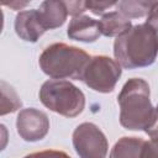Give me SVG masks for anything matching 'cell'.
<instances>
[{"label":"cell","mask_w":158,"mask_h":158,"mask_svg":"<svg viewBox=\"0 0 158 158\" xmlns=\"http://www.w3.org/2000/svg\"><path fill=\"white\" fill-rule=\"evenodd\" d=\"M114 54L126 69L151 65L158 54V30L148 22L132 26L116 37Z\"/></svg>","instance_id":"1"},{"label":"cell","mask_w":158,"mask_h":158,"mask_svg":"<svg viewBox=\"0 0 158 158\" xmlns=\"http://www.w3.org/2000/svg\"><path fill=\"white\" fill-rule=\"evenodd\" d=\"M149 95L146 80L132 78L125 83L117 96L121 126L132 131H146L152 125L156 107L152 106Z\"/></svg>","instance_id":"2"},{"label":"cell","mask_w":158,"mask_h":158,"mask_svg":"<svg viewBox=\"0 0 158 158\" xmlns=\"http://www.w3.org/2000/svg\"><path fill=\"white\" fill-rule=\"evenodd\" d=\"M89 59V54L81 48L67 43H53L44 48L38 63L43 73L53 79L81 80Z\"/></svg>","instance_id":"3"},{"label":"cell","mask_w":158,"mask_h":158,"mask_svg":"<svg viewBox=\"0 0 158 158\" xmlns=\"http://www.w3.org/2000/svg\"><path fill=\"white\" fill-rule=\"evenodd\" d=\"M41 102L53 112L65 117H75L84 110L85 96L72 83L62 79L47 80L40 89Z\"/></svg>","instance_id":"4"},{"label":"cell","mask_w":158,"mask_h":158,"mask_svg":"<svg viewBox=\"0 0 158 158\" xmlns=\"http://www.w3.org/2000/svg\"><path fill=\"white\" fill-rule=\"evenodd\" d=\"M121 65L106 56L90 57L83 74V81L99 93H111L121 77Z\"/></svg>","instance_id":"5"},{"label":"cell","mask_w":158,"mask_h":158,"mask_svg":"<svg viewBox=\"0 0 158 158\" xmlns=\"http://www.w3.org/2000/svg\"><path fill=\"white\" fill-rule=\"evenodd\" d=\"M73 146L83 158H102L107 153V139L101 130L90 122L80 123L73 132Z\"/></svg>","instance_id":"6"},{"label":"cell","mask_w":158,"mask_h":158,"mask_svg":"<svg viewBox=\"0 0 158 158\" xmlns=\"http://www.w3.org/2000/svg\"><path fill=\"white\" fill-rule=\"evenodd\" d=\"M16 128L23 141L36 142L44 138L48 133L49 121L47 115L37 109H23L17 115Z\"/></svg>","instance_id":"7"},{"label":"cell","mask_w":158,"mask_h":158,"mask_svg":"<svg viewBox=\"0 0 158 158\" xmlns=\"http://www.w3.org/2000/svg\"><path fill=\"white\" fill-rule=\"evenodd\" d=\"M15 31L26 42H36L46 31L41 22L38 10H26L17 14L15 19Z\"/></svg>","instance_id":"8"},{"label":"cell","mask_w":158,"mask_h":158,"mask_svg":"<svg viewBox=\"0 0 158 158\" xmlns=\"http://www.w3.org/2000/svg\"><path fill=\"white\" fill-rule=\"evenodd\" d=\"M68 37L80 42H94L100 36L99 21L85 15L74 16L68 26Z\"/></svg>","instance_id":"9"},{"label":"cell","mask_w":158,"mask_h":158,"mask_svg":"<svg viewBox=\"0 0 158 158\" xmlns=\"http://www.w3.org/2000/svg\"><path fill=\"white\" fill-rule=\"evenodd\" d=\"M42 25L47 30L60 27L68 16V10L62 0H44L38 9Z\"/></svg>","instance_id":"10"},{"label":"cell","mask_w":158,"mask_h":158,"mask_svg":"<svg viewBox=\"0 0 158 158\" xmlns=\"http://www.w3.org/2000/svg\"><path fill=\"white\" fill-rule=\"evenodd\" d=\"M99 27L101 35L106 37H117L130 30L132 25L130 19L123 14H121L120 11H112L102 15V17L99 20Z\"/></svg>","instance_id":"11"},{"label":"cell","mask_w":158,"mask_h":158,"mask_svg":"<svg viewBox=\"0 0 158 158\" xmlns=\"http://www.w3.org/2000/svg\"><path fill=\"white\" fill-rule=\"evenodd\" d=\"M158 5V0H120L118 11L128 19H139L148 16Z\"/></svg>","instance_id":"12"},{"label":"cell","mask_w":158,"mask_h":158,"mask_svg":"<svg viewBox=\"0 0 158 158\" xmlns=\"http://www.w3.org/2000/svg\"><path fill=\"white\" fill-rule=\"evenodd\" d=\"M144 142V139L138 137H122L115 143L110 153V157H141Z\"/></svg>","instance_id":"13"},{"label":"cell","mask_w":158,"mask_h":158,"mask_svg":"<svg viewBox=\"0 0 158 158\" xmlns=\"http://www.w3.org/2000/svg\"><path fill=\"white\" fill-rule=\"evenodd\" d=\"M21 107V100L15 91L12 86H10L7 83L1 81V106H0V114L6 115L10 112L16 111Z\"/></svg>","instance_id":"14"},{"label":"cell","mask_w":158,"mask_h":158,"mask_svg":"<svg viewBox=\"0 0 158 158\" xmlns=\"http://www.w3.org/2000/svg\"><path fill=\"white\" fill-rule=\"evenodd\" d=\"M117 1L118 0H86V9L93 14L99 15L105 10L112 7L115 4H117Z\"/></svg>","instance_id":"15"},{"label":"cell","mask_w":158,"mask_h":158,"mask_svg":"<svg viewBox=\"0 0 158 158\" xmlns=\"http://www.w3.org/2000/svg\"><path fill=\"white\" fill-rule=\"evenodd\" d=\"M63 1L67 6L68 14L72 15L73 17L79 16L85 10H88L86 9V0H63Z\"/></svg>","instance_id":"16"},{"label":"cell","mask_w":158,"mask_h":158,"mask_svg":"<svg viewBox=\"0 0 158 158\" xmlns=\"http://www.w3.org/2000/svg\"><path fill=\"white\" fill-rule=\"evenodd\" d=\"M141 157H158V138H151L144 142Z\"/></svg>","instance_id":"17"},{"label":"cell","mask_w":158,"mask_h":158,"mask_svg":"<svg viewBox=\"0 0 158 158\" xmlns=\"http://www.w3.org/2000/svg\"><path fill=\"white\" fill-rule=\"evenodd\" d=\"M4 6H7L12 10H21L30 4L31 0H0Z\"/></svg>","instance_id":"18"},{"label":"cell","mask_w":158,"mask_h":158,"mask_svg":"<svg viewBox=\"0 0 158 158\" xmlns=\"http://www.w3.org/2000/svg\"><path fill=\"white\" fill-rule=\"evenodd\" d=\"M151 138H158V105L156 107V115H154V120L152 122V125L144 131Z\"/></svg>","instance_id":"19"},{"label":"cell","mask_w":158,"mask_h":158,"mask_svg":"<svg viewBox=\"0 0 158 158\" xmlns=\"http://www.w3.org/2000/svg\"><path fill=\"white\" fill-rule=\"evenodd\" d=\"M147 22L149 25H152L154 28L158 30V5L149 12V15L147 16Z\"/></svg>","instance_id":"20"},{"label":"cell","mask_w":158,"mask_h":158,"mask_svg":"<svg viewBox=\"0 0 158 158\" xmlns=\"http://www.w3.org/2000/svg\"><path fill=\"white\" fill-rule=\"evenodd\" d=\"M62 1H63V0H62Z\"/></svg>","instance_id":"21"}]
</instances>
